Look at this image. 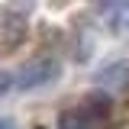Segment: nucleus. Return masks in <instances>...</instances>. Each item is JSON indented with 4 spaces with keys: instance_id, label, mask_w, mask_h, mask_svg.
<instances>
[{
    "instance_id": "1",
    "label": "nucleus",
    "mask_w": 129,
    "mask_h": 129,
    "mask_svg": "<svg viewBox=\"0 0 129 129\" xmlns=\"http://www.w3.org/2000/svg\"><path fill=\"white\" fill-rule=\"evenodd\" d=\"M58 74H61V64L55 58H48V55H42V58L26 61L13 74V87L16 90H39V87H45L52 81H58Z\"/></svg>"
},
{
    "instance_id": "4",
    "label": "nucleus",
    "mask_w": 129,
    "mask_h": 129,
    "mask_svg": "<svg viewBox=\"0 0 129 129\" xmlns=\"http://www.w3.org/2000/svg\"><path fill=\"white\" fill-rule=\"evenodd\" d=\"M110 26H113L116 36H126L129 32V0H119L110 10Z\"/></svg>"
},
{
    "instance_id": "6",
    "label": "nucleus",
    "mask_w": 129,
    "mask_h": 129,
    "mask_svg": "<svg viewBox=\"0 0 129 129\" xmlns=\"http://www.w3.org/2000/svg\"><path fill=\"white\" fill-rule=\"evenodd\" d=\"M10 87H13V78H10V74H3V71H0V97L7 94V90H10Z\"/></svg>"
},
{
    "instance_id": "7",
    "label": "nucleus",
    "mask_w": 129,
    "mask_h": 129,
    "mask_svg": "<svg viewBox=\"0 0 129 129\" xmlns=\"http://www.w3.org/2000/svg\"><path fill=\"white\" fill-rule=\"evenodd\" d=\"M0 129H19V126H16L10 116H0Z\"/></svg>"
},
{
    "instance_id": "5",
    "label": "nucleus",
    "mask_w": 129,
    "mask_h": 129,
    "mask_svg": "<svg viewBox=\"0 0 129 129\" xmlns=\"http://www.w3.org/2000/svg\"><path fill=\"white\" fill-rule=\"evenodd\" d=\"M116 3H119V0H94V7L100 10V13H107V16H110V10L116 7Z\"/></svg>"
},
{
    "instance_id": "2",
    "label": "nucleus",
    "mask_w": 129,
    "mask_h": 129,
    "mask_svg": "<svg viewBox=\"0 0 129 129\" xmlns=\"http://www.w3.org/2000/svg\"><path fill=\"white\" fill-rule=\"evenodd\" d=\"M103 119H107V97L103 100L94 97V100H87L81 107L64 110L58 116V129H97Z\"/></svg>"
},
{
    "instance_id": "3",
    "label": "nucleus",
    "mask_w": 129,
    "mask_h": 129,
    "mask_svg": "<svg viewBox=\"0 0 129 129\" xmlns=\"http://www.w3.org/2000/svg\"><path fill=\"white\" fill-rule=\"evenodd\" d=\"M26 39V19L19 16H3L0 19V52H10Z\"/></svg>"
}]
</instances>
